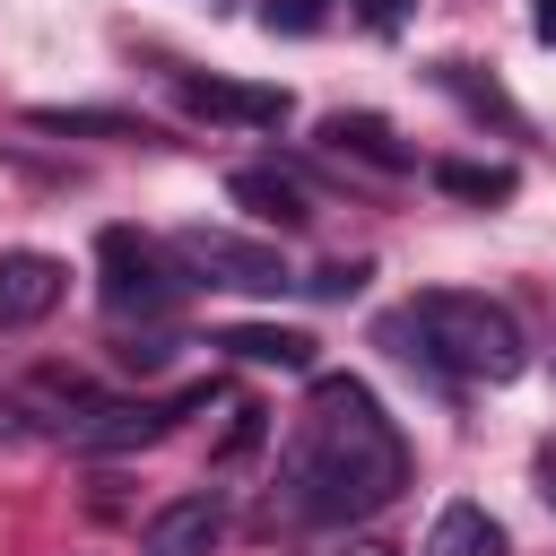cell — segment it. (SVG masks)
<instances>
[{
    "label": "cell",
    "mask_w": 556,
    "mask_h": 556,
    "mask_svg": "<svg viewBox=\"0 0 556 556\" xmlns=\"http://www.w3.org/2000/svg\"><path fill=\"white\" fill-rule=\"evenodd\" d=\"M539 478H547V504H556V452H539Z\"/></svg>",
    "instance_id": "cell-23"
},
{
    "label": "cell",
    "mask_w": 556,
    "mask_h": 556,
    "mask_svg": "<svg viewBox=\"0 0 556 556\" xmlns=\"http://www.w3.org/2000/svg\"><path fill=\"white\" fill-rule=\"evenodd\" d=\"M278 486L295 521H365L408 486V443L356 374H313Z\"/></svg>",
    "instance_id": "cell-1"
},
{
    "label": "cell",
    "mask_w": 556,
    "mask_h": 556,
    "mask_svg": "<svg viewBox=\"0 0 556 556\" xmlns=\"http://www.w3.org/2000/svg\"><path fill=\"white\" fill-rule=\"evenodd\" d=\"M434 87H443V96H452L469 122H495L504 139H521V130H530V122H521V104H513V96H504V87H495L478 61H434Z\"/></svg>",
    "instance_id": "cell-10"
},
{
    "label": "cell",
    "mask_w": 556,
    "mask_h": 556,
    "mask_svg": "<svg viewBox=\"0 0 556 556\" xmlns=\"http://www.w3.org/2000/svg\"><path fill=\"white\" fill-rule=\"evenodd\" d=\"M434 182H443L452 200H478V208H504V200L521 191V174H513V165H478V156H443V165H434Z\"/></svg>",
    "instance_id": "cell-14"
},
{
    "label": "cell",
    "mask_w": 556,
    "mask_h": 556,
    "mask_svg": "<svg viewBox=\"0 0 556 556\" xmlns=\"http://www.w3.org/2000/svg\"><path fill=\"white\" fill-rule=\"evenodd\" d=\"M182 104L200 122H235V130H278L287 122V87H243V78H182Z\"/></svg>",
    "instance_id": "cell-8"
},
{
    "label": "cell",
    "mask_w": 556,
    "mask_h": 556,
    "mask_svg": "<svg viewBox=\"0 0 556 556\" xmlns=\"http://www.w3.org/2000/svg\"><path fill=\"white\" fill-rule=\"evenodd\" d=\"M113 356H122L130 374H156V365L174 356V339H130V348H113Z\"/></svg>",
    "instance_id": "cell-19"
},
{
    "label": "cell",
    "mask_w": 556,
    "mask_h": 556,
    "mask_svg": "<svg viewBox=\"0 0 556 556\" xmlns=\"http://www.w3.org/2000/svg\"><path fill=\"white\" fill-rule=\"evenodd\" d=\"M217 539H226V504L217 495H174V504L148 513L139 556H217Z\"/></svg>",
    "instance_id": "cell-6"
},
{
    "label": "cell",
    "mask_w": 556,
    "mask_h": 556,
    "mask_svg": "<svg viewBox=\"0 0 556 556\" xmlns=\"http://www.w3.org/2000/svg\"><path fill=\"white\" fill-rule=\"evenodd\" d=\"M530 26H539V43H556V0H530Z\"/></svg>",
    "instance_id": "cell-22"
},
{
    "label": "cell",
    "mask_w": 556,
    "mask_h": 556,
    "mask_svg": "<svg viewBox=\"0 0 556 556\" xmlns=\"http://www.w3.org/2000/svg\"><path fill=\"white\" fill-rule=\"evenodd\" d=\"M321 148H339V156H356V165H374V174H408V165H417V148H400L391 122H374V113H330V122H321Z\"/></svg>",
    "instance_id": "cell-11"
},
{
    "label": "cell",
    "mask_w": 556,
    "mask_h": 556,
    "mask_svg": "<svg viewBox=\"0 0 556 556\" xmlns=\"http://www.w3.org/2000/svg\"><path fill=\"white\" fill-rule=\"evenodd\" d=\"M261 434H269V417H261V408H235V426H226L217 460H252V452H261Z\"/></svg>",
    "instance_id": "cell-18"
},
{
    "label": "cell",
    "mask_w": 556,
    "mask_h": 556,
    "mask_svg": "<svg viewBox=\"0 0 556 556\" xmlns=\"http://www.w3.org/2000/svg\"><path fill=\"white\" fill-rule=\"evenodd\" d=\"M174 261L200 278V287H235V295H278L295 287L278 243H252V235H226V226H182L174 235Z\"/></svg>",
    "instance_id": "cell-4"
},
{
    "label": "cell",
    "mask_w": 556,
    "mask_h": 556,
    "mask_svg": "<svg viewBox=\"0 0 556 556\" xmlns=\"http://www.w3.org/2000/svg\"><path fill=\"white\" fill-rule=\"evenodd\" d=\"M365 278H374V261H321L313 278H295L304 295H321V304H348V295H365Z\"/></svg>",
    "instance_id": "cell-16"
},
{
    "label": "cell",
    "mask_w": 556,
    "mask_h": 556,
    "mask_svg": "<svg viewBox=\"0 0 556 556\" xmlns=\"http://www.w3.org/2000/svg\"><path fill=\"white\" fill-rule=\"evenodd\" d=\"M417 556H504V530L486 521V504H443Z\"/></svg>",
    "instance_id": "cell-13"
},
{
    "label": "cell",
    "mask_w": 556,
    "mask_h": 556,
    "mask_svg": "<svg viewBox=\"0 0 556 556\" xmlns=\"http://www.w3.org/2000/svg\"><path fill=\"white\" fill-rule=\"evenodd\" d=\"M26 434H35V417H26V400L9 391V400H0V443H26Z\"/></svg>",
    "instance_id": "cell-21"
},
{
    "label": "cell",
    "mask_w": 556,
    "mask_h": 556,
    "mask_svg": "<svg viewBox=\"0 0 556 556\" xmlns=\"http://www.w3.org/2000/svg\"><path fill=\"white\" fill-rule=\"evenodd\" d=\"M217 391L200 382V391H174V400H104L96 417H78L70 426V443L78 452H139V443H156V434H174L191 408H208Z\"/></svg>",
    "instance_id": "cell-5"
},
{
    "label": "cell",
    "mask_w": 556,
    "mask_h": 556,
    "mask_svg": "<svg viewBox=\"0 0 556 556\" xmlns=\"http://www.w3.org/2000/svg\"><path fill=\"white\" fill-rule=\"evenodd\" d=\"M408 356H426V365H443V374H460V382H513L521 365H530V348H521V321L495 304V295H469V287H426L408 313Z\"/></svg>",
    "instance_id": "cell-2"
},
{
    "label": "cell",
    "mask_w": 556,
    "mask_h": 556,
    "mask_svg": "<svg viewBox=\"0 0 556 556\" xmlns=\"http://www.w3.org/2000/svg\"><path fill=\"white\" fill-rule=\"evenodd\" d=\"M61 287H70V269L52 261V252H0V330H35L52 304H61Z\"/></svg>",
    "instance_id": "cell-7"
},
{
    "label": "cell",
    "mask_w": 556,
    "mask_h": 556,
    "mask_svg": "<svg viewBox=\"0 0 556 556\" xmlns=\"http://www.w3.org/2000/svg\"><path fill=\"white\" fill-rule=\"evenodd\" d=\"M408 9H417V0H365V26H374V35H400Z\"/></svg>",
    "instance_id": "cell-20"
},
{
    "label": "cell",
    "mask_w": 556,
    "mask_h": 556,
    "mask_svg": "<svg viewBox=\"0 0 556 556\" xmlns=\"http://www.w3.org/2000/svg\"><path fill=\"white\" fill-rule=\"evenodd\" d=\"M226 200L252 208V217L278 226V235H295V226L313 217V200H304V182H295L287 165H235V174H226Z\"/></svg>",
    "instance_id": "cell-9"
},
{
    "label": "cell",
    "mask_w": 556,
    "mask_h": 556,
    "mask_svg": "<svg viewBox=\"0 0 556 556\" xmlns=\"http://www.w3.org/2000/svg\"><path fill=\"white\" fill-rule=\"evenodd\" d=\"M226 356H243V365H278V374H313V339L304 330H287V321H235L226 339H217Z\"/></svg>",
    "instance_id": "cell-12"
},
{
    "label": "cell",
    "mask_w": 556,
    "mask_h": 556,
    "mask_svg": "<svg viewBox=\"0 0 556 556\" xmlns=\"http://www.w3.org/2000/svg\"><path fill=\"white\" fill-rule=\"evenodd\" d=\"M96 295L113 321H165L191 295V269L174 261V243H156L139 226H104L96 235Z\"/></svg>",
    "instance_id": "cell-3"
},
{
    "label": "cell",
    "mask_w": 556,
    "mask_h": 556,
    "mask_svg": "<svg viewBox=\"0 0 556 556\" xmlns=\"http://www.w3.org/2000/svg\"><path fill=\"white\" fill-rule=\"evenodd\" d=\"M35 130H87V139H148V122H130V113H104V104H35L26 113Z\"/></svg>",
    "instance_id": "cell-15"
},
{
    "label": "cell",
    "mask_w": 556,
    "mask_h": 556,
    "mask_svg": "<svg viewBox=\"0 0 556 556\" xmlns=\"http://www.w3.org/2000/svg\"><path fill=\"white\" fill-rule=\"evenodd\" d=\"M348 556H400V547H348Z\"/></svg>",
    "instance_id": "cell-24"
},
{
    "label": "cell",
    "mask_w": 556,
    "mask_h": 556,
    "mask_svg": "<svg viewBox=\"0 0 556 556\" xmlns=\"http://www.w3.org/2000/svg\"><path fill=\"white\" fill-rule=\"evenodd\" d=\"M321 17H330V0H269V9H261L269 35H313Z\"/></svg>",
    "instance_id": "cell-17"
}]
</instances>
